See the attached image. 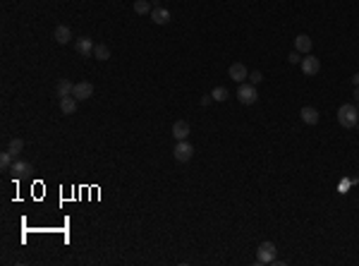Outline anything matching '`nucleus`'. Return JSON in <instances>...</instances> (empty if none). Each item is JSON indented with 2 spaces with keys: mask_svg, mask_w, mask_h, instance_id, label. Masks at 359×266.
I'll return each instance as SVG.
<instances>
[{
  "mask_svg": "<svg viewBox=\"0 0 359 266\" xmlns=\"http://www.w3.org/2000/svg\"><path fill=\"white\" fill-rule=\"evenodd\" d=\"M338 122H340L342 127L352 130V127H355V125L359 122V111H357V106H352V103H342V106L338 108Z\"/></svg>",
  "mask_w": 359,
  "mask_h": 266,
  "instance_id": "nucleus-1",
  "label": "nucleus"
},
{
  "mask_svg": "<svg viewBox=\"0 0 359 266\" xmlns=\"http://www.w3.org/2000/svg\"><path fill=\"white\" fill-rule=\"evenodd\" d=\"M276 254H278V249L273 242H261L259 245V252H256V262L259 264H273L276 262Z\"/></svg>",
  "mask_w": 359,
  "mask_h": 266,
  "instance_id": "nucleus-2",
  "label": "nucleus"
},
{
  "mask_svg": "<svg viewBox=\"0 0 359 266\" xmlns=\"http://www.w3.org/2000/svg\"><path fill=\"white\" fill-rule=\"evenodd\" d=\"M237 98H240V103H245V106L256 103V98H259L256 87H254V84H247V82H242V84H240V89H237Z\"/></svg>",
  "mask_w": 359,
  "mask_h": 266,
  "instance_id": "nucleus-3",
  "label": "nucleus"
},
{
  "mask_svg": "<svg viewBox=\"0 0 359 266\" xmlns=\"http://www.w3.org/2000/svg\"><path fill=\"white\" fill-rule=\"evenodd\" d=\"M172 156H175V161H180V163H187L189 158L194 156V147L185 139V142H177L175 149H172Z\"/></svg>",
  "mask_w": 359,
  "mask_h": 266,
  "instance_id": "nucleus-4",
  "label": "nucleus"
},
{
  "mask_svg": "<svg viewBox=\"0 0 359 266\" xmlns=\"http://www.w3.org/2000/svg\"><path fill=\"white\" fill-rule=\"evenodd\" d=\"M227 75H230V79L237 82V84H242V82H247L249 79V70L242 65V62H232L230 70H227Z\"/></svg>",
  "mask_w": 359,
  "mask_h": 266,
  "instance_id": "nucleus-5",
  "label": "nucleus"
},
{
  "mask_svg": "<svg viewBox=\"0 0 359 266\" xmlns=\"http://www.w3.org/2000/svg\"><path fill=\"white\" fill-rule=\"evenodd\" d=\"M72 96H75L77 101L91 98V96H94V84H91V82H77L75 89H72Z\"/></svg>",
  "mask_w": 359,
  "mask_h": 266,
  "instance_id": "nucleus-6",
  "label": "nucleus"
},
{
  "mask_svg": "<svg viewBox=\"0 0 359 266\" xmlns=\"http://www.w3.org/2000/svg\"><path fill=\"white\" fill-rule=\"evenodd\" d=\"M319 70H321V60L314 58V56H306L302 58V72L306 77H314V75H319Z\"/></svg>",
  "mask_w": 359,
  "mask_h": 266,
  "instance_id": "nucleus-7",
  "label": "nucleus"
},
{
  "mask_svg": "<svg viewBox=\"0 0 359 266\" xmlns=\"http://www.w3.org/2000/svg\"><path fill=\"white\" fill-rule=\"evenodd\" d=\"M10 173L15 177H27L31 175L34 171H31V163H27V161H19V158H15V163L10 166Z\"/></svg>",
  "mask_w": 359,
  "mask_h": 266,
  "instance_id": "nucleus-8",
  "label": "nucleus"
},
{
  "mask_svg": "<svg viewBox=\"0 0 359 266\" xmlns=\"http://www.w3.org/2000/svg\"><path fill=\"white\" fill-rule=\"evenodd\" d=\"M172 137H175L177 142H185V139L189 137V125H187V120H177V122L172 125Z\"/></svg>",
  "mask_w": 359,
  "mask_h": 266,
  "instance_id": "nucleus-9",
  "label": "nucleus"
},
{
  "mask_svg": "<svg viewBox=\"0 0 359 266\" xmlns=\"http://www.w3.org/2000/svg\"><path fill=\"white\" fill-rule=\"evenodd\" d=\"M94 46H96V43H94L91 38H86V36H82V38L75 41V51H77L79 56H91V53H94Z\"/></svg>",
  "mask_w": 359,
  "mask_h": 266,
  "instance_id": "nucleus-10",
  "label": "nucleus"
},
{
  "mask_svg": "<svg viewBox=\"0 0 359 266\" xmlns=\"http://www.w3.org/2000/svg\"><path fill=\"white\" fill-rule=\"evenodd\" d=\"M77 98L75 96H65V98H60V111H62V115H75L77 113Z\"/></svg>",
  "mask_w": 359,
  "mask_h": 266,
  "instance_id": "nucleus-11",
  "label": "nucleus"
},
{
  "mask_svg": "<svg viewBox=\"0 0 359 266\" xmlns=\"http://www.w3.org/2000/svg\"><path fill=\"white\" fill-rule=\"evenodd\" d=\"M149 17H151L153 24H168V22H170V12H168L166 7H153Z\"/></svg>",
  "mask_w": 359,
  "mask_h": 266,
  "instance_id": "nucleus-12",
  "label": "nucleus"
},
{
  "mask_svg": "<svg viewBox=\"0 0 359 266\" xmlns=\"http://www.w3.org/2000/svg\"><path fill=\"white\" fill-rule=\"evenodd\" d=\"M53 38H56V43L65 46V43H70V41H72V31L60 24V27H56V31H53Z\"/></svg>",
  "mask_w": 359,
  "mask_h": 266,
  "instance_id": "nucleus-13",
  "label": "nucleus"
},
{
  "mask_svg": "<svg viewBox=\"0 0 359 266\" xmlns=\"http://www.w3.org/2000/svg\"><path fill=\"white\" fill-rule=\"evenodd\" d=\"M300 115H302V122H306V125H316L319 122V111L316 108H311V106H304L302 111H300Z\"/></svg>",
  "mask_w": 359,
  "mask_h": 266,
  "instance_id": "nucleus-14",
  "label": "nucleus"
},
{
  "mask_svg": "<svg viewBox=\"0 0 359 266\" xmlns=\"http://www.w3.org/2000/svg\"><path fill=\"white\" fill-rule=\"evenodd\" d=\"M72 89H75V84L72 82H67V79H60L56 84V96H60V98H65V96H72Z\"/></svg>",
  "mask_w": 359,
  "mask_h": 266,
  "instance_id": "nucleus-15",
  "label": "nucleus"
},
{
  "mask_svg": "<svg viewBox=\"0 0 359 266\" xmlns=\"http://www.w3.org/2000/svg\"><path fill=\"white\" fill-rule=\"evenodd\" d=\"M311 46H314V43H311V38H309L306 34H300V36L295 38V48H297L300 53H309Z\"/></svg>",
  "mask_w": 359,
  "mask_h": 266,
  "instance_id": "nucleus-16",
  "label": "nucleus"
},
{
  "mask_svg": "<svg viewBox=\"0 0 359 266\" xmlns=\"http://www.w3.org/2000/svg\"><path fill=\"white\" fill-rule=\"evenodd\" d=\"M94 58L101 60V62H103V60H111V48H108L106 43H96V46H94Z\"/></svg>",
  "mask_w": 359,
  "mask_h": 266,
  "instance_id": "nucleus-17",
  "label": "nucleus"
},
{
  "mask_svg": "<svg viewBox=\"0 0 359 266\" xmlns=\"http://www.w3.org/2000/svg\"><path fill=\"white\" fill-rule=\"evenodd\" d=\"M151 10H153L151 0H137V2H134V12H137V15H151Z\"/></svg>",
  "mask_w": 359,
  "mask_h": 266,
  "instance_id": "nucleus-18",
  "label": "nucleus"
},
{
  "mask_svg": "<svg viewBox=\"0 0 359 266\" xmlns=\"http://www.w3.org/2000/svg\"><path fill=\"white\" fill-rule=\"evenodd\" d=\"M12 163H15V156H12L10 151H2V153H0V168H2V171H7Z\"/></svg>",
  "mask_w": 359,
  "mask_h": 266,
  "instance_id": "nucleus-19",
  "label": "nucleus"
},
{
  "mask_svg": "<svg viewBox=\"0 0 359 266\" xmlns=\"http://www.w3.org/2000/svg\"><path fill=\"white\" fill-rule=\"evenodd\" d=\"M22 149H24V142H22V139H12L10 147H7V151H10L12 156H17V153H22Z\"/></svg>",
  "mask_w": 359,
  "mask_h": 266,
  "instance_id": "nucleus-20",
  "label": "nucleus"
},
{
  "mask_svg": "<svg viewBox=\"0 0 359 266\" xmlns=\"http://www.w3.org/2000/svg\"><path fill=\"white\" fill-rule=\"evenodd\" d=\"M211 96H213V101H225L230 94H227V89L225 87H216L213 91H211Z\"/></svg>",
  "mask_w": 359,
  "mask_h": 266,
  "instance_id": "nucleus-21",
  "label": "nucleus"
},
{
  "mask_svg": "<svg viewBox=\"0 0 359 266\" xmlns=\"http://www.w3.org/2000/svg\"><path fill=\"white\" fill-rule=\"evenodd\" d=\"M261 82H264V75H261V72H249V84L256 87V84H261Z\"/></svg>",
  "mask_w": 359,
  "mask_h": 266,
  "instance_id": "nucleus-22",
  "label": "nucleus"
},
{
  "mask_svg": "<svg viewBox=\"0 0 359 266\" xmlns=\"http://www.w3.org/2000/svg\"><path fill=\"white\" fill-rule=\"evenodd\" d=\"M350 185H352V182H350V180H342V182H340V185H338V192H340V194H345V192H347V187H350Z\"/></svg>",
  "mask_w": 359,
  "mask_h": 266,
  "instance_id": "nucleus-23",
  "label": "nucleus"
},
{
  "mask_svg": "<svg viewBox=\"0 0 359 266\" xmlns=\"http://www.w3.org/2000/svg\"><path fill=\"white\" fill-rule=\"evenodd\" d=\"M287 60H290L292 65H297V62H302V58H300V51H295V53H290V56H287Z\"/></svg>",
  "mask_w": 359,
  "mask_h": 266,
  "instance_id": "nucleus-24",
  "label": "nucleus"
},
{
  "mask_svg": "<svg viewBox=\"0 0 359 266\" xmlns=\"http://www.w3.org/2000/svg\"><path fill=\"white\" fill-rule=\"evenodd\" d=\"M211 101H213V96H211V94H206V96H201V106H208Z\"/></svg>",
  "mask_w": 359,
  "mask_h": 266,
  "instance_id": "nucleus-25",
  "label": "nucleus"
},
{
  "mask_svg": "<svg viewBox=\"0 0 359 266\" xmlns=\"http://www.w3.org/2000/svg\"><path fill=\"white\" fill-rule=\"evenodd\" d=\"M352 84H355V87H359V72H357V75H352Z\"/></svg>",
  "mask_w": 359,
  "mask_h": 266,
  "instance_id": "nucleus-26",
  "label": "nucleus"
},
{
  "mask_svg": "<svg viewBox=\"0 0 359 266\" xmlns=\"http://www.w3.org/2000/svg\"><path fill=\"white\" fill-rule=\"evenodd\" d=\"M355 98L359 101V87H355Z\"/></svg>",
  "mask_w": 359,
  "mask_h": 266,
  "instance_id": "nucleus-27",
  "label": "nucleus"
},
{
  "mask_svg": "<svg viewBox=\"0 0 359 266\" xmlns=\"http://www.w3.org/2000/svg\"><path fill=\"white\" fill-rule=\"evenodd\" d=\"M357 111H359V108H357Z\"/></svg>",
  "mask_w": 359,
  "mask_h": 266,
  "instance_id": "nucleus-28",
  "label": "nucleus"
}]
</instances>
